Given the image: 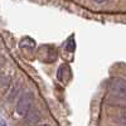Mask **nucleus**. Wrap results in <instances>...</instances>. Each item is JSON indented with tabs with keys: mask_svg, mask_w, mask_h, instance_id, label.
<instances>
[{
	"mask_svg": "<svg viewBox=\"0 0 126 126\" xmlns=\"http://www.w3.org/2000/svg\"><path fill=\"white\" fill-rule=\"evenodd\" d=\"M110 88L120 97L126 98V81L122 78H112L110 81Z\"/></svg>",
	"mask_w": 126,
	"mask_h": 126,
	"instance_id": "f03ea898",
	"label": "nucleus"
},
{
	"mask_svg": "<svg viewBox=\"0 0 126 126\" xmlns=\"http://www.w3.org/2000/svg\"><path fill=\"white\" fill-rule=\"evenodd\" d=\"M94 1H96V3H103L105 0H94Z\"/></svg>",
	"mask_w": 126,
	"mask_h": 126,
	"instance_id": "39448f33",
	"label": "nucleus"
},
{
	"mask_svg": "<svg viewBox=\"0 0 126 126\" xmlns=\"http://www.w3.org/2000/svg\"><path fill=\"white\" fill-rule=\"evenodd\" d=\"M120 116H121V119L126 122V107H124V109L120 111Z\"/></svg>",
	"mask_w": 126,
	"mask_h": 126,
	"instance_id": "20e7f679",
	"label": "nucleus"
},
{
	"mask_svg": "<svg viewBox=\"0 0 126 126\" xmlns=\"http://www.w3.org/2000/svg\"><path fill=\"white\" fill-rule=\"evenodd\" d=\"M40 126H49V125H40Z\"/></svg>",
	"mask_w": 126,
	"mask_h": 126,
	"instance_id": "423d86ee",
	"label": "nucleus"
},
{
	"mask_svg": "<svg viewBox=\"0 0 126 126\" xmlns=\"http://www.w3.org/2000/svg\"><path fill=\"white\" fill-rule=\"evenodd\" d=\"M39 120H40V113H39V111L35 110V109H32V110L27 113L24 121H25V125H27V126H34V125H37V124L39 122Z\"/></svg>",
	"mask_w": 126,
	"mask_h": 126,
	"instance_id": "7ed1b4c3",
	"label": "nucleus"
},
{
	"mask_svg": "<svg viewBox=\"0 0 126 126\" xmlns=\"http://www.w3.org/2000/svg\"><path fill=\"white\" fill-rule=\"evenodd\" d=\"M33 100H34V96L32 92H25L20 96L16 103V113L19 116H24V117L27 116V113L32 110Z\"/></svg>",
	"mask_w": 126,
	"mask_h": 126,
	"instance_id": "f257e3e1",
	"label": "nucleus"
}]
</instances>
